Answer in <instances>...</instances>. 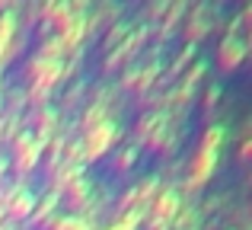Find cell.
Here are the masks:
<instances>
[{"label": "cell", "mask_w": 252, "mask_h": 230, "mask_svg": "<svg viewBox=\"0 0 252 230\" xmlns=\"http://www.w3.org/2000/svg\"><path fill=\"white\" fill-rule=\"evenodd\" d=\"M61 195H64V201H67L70 208H86V179L74 176V179L61 189ZM61 195H58V198H61Z\"/></svg>", "instance_id": "ba28073f"}, {"label": "cell", "mask_w": 252, "mask_h": 230, "mask_svg": "<svg viewBox=\"0 0 252 230\" xmlns=\"http://www.w3.org/2000/svg\"><path fill=\"white\" fill-rule=\"evenodd\" d=\"M3 173H6V160H0V179H3Z\"/></svg>", "instance_id": "d6986e66"}, {"label": "cell", "mask_w": 252, "mask_h": 230, "mask_svg": "<svg viewBox=\"0 0 252 230\" xmlns=\"http://www.w3.org/2000/svg\"><path fill=\"white\" fill-rule=\"evenodd\" d=\"M118 137V128L112 122H99L96 128H90L83 134V141H80V157L83 160H96V157H102L105 150L112 147V141Z\"/></svg>", "instance_id": "6da1fadb"}, {"label": "cell", "mask_w": 252, "mask_h": 230, "mask_svg": "<svg viewBox=\"0 0 252 230\" xmlns=\"http://www.w3.org/2000/svg\"><path fill=\"white\" fill-rule=\"evenodd\" d=\"M32 208H35V198H32V192L19 189V192L10 198V205L3 208V214H6L10 221H29V218H32Z\"/></svg>", "instance_id": "52a82bcc"}, {"label": "cell", "mask_w": 252, "mask_h": 230, "mask_svg": "<svg viewBox=\"0 0 252 230\" xmlns=\"http://www.w3.org/2000/svg\"><path fill=\"white\" fill-rule=\"evenodd\" d=\"M214 163H217V150H198L195 160H191V179H189V186L191 189L201 186V182L214 173Z\"/></svg>", "instance_id": "8992f818"}, {"label": "cell", "mask_w": 252, "mask_h": 230, "mask_svg": "<svg viewBox=\"0 0 252 230\" xmlns=\"http://www.w3.org/2000/svg\"><path fill=\"white\" fill-rule=\"evenodd\" d=\"M13 32H16V19H13V13H3L0 16V45H10V38H13Z\"/></svg>", "instance_id": "7c38bea8"}, {"label": "cell", "mask_w": 252, "mask_h": 230, "mask_svg": "<svg viewBox=\"0 0 252 230\" xmlns=\"http://www.w3.org/2000/svg\"><path fill=\"white\" fill-rule=\"evenodd\" d=\"M70 23H74V3H55V6H51L48 26H55L58 32H64Z\"/></svg>", "instance_id": "9c48e42d"}, {"label": "cell", "mask_w": 252, "mask_h": 230, "mask_svg": "<svg viewBox=\"0 0 252 230\" xmlns=\"http://www.w3.org/2000/svg\"><path fill=\"white\" fill-rule=\"evenodd\" d=\"M214 99H217V87H211V90H208V99H204V106L214 109Z\"/></svg>", "instance_id": "e0dca14e"}, {"label": "cell", "mask_w": 252, "mask_h": 230, "mask_svg": "<svg viewBox=\"0 0 252 230\" xmlns=\"http://www.w3.org/2000/svg\"><path fill=\"white\" fill-rule=\"evenodd\" d=\"M150 221H169L179 214V195H176V189H166V192H160L157 198H150Z\"/></svg>", "instance_id": "3957f363"}, {"label": "cell", "mask_w": 252, "mask_h": 230, "mask_svg": "<svg viewBox=\"0 0 252 230\" xmlns=\"http://www.w3.org/2000/svg\"><path fill=\"white\" fill-rule=\"evenodd\" d=\"M131 163H134V150H122L118 160H115V169H128Z\"/></svg>", "instance_id": "9a60e30c"}, {"label": "cell", "mask_w": 252, "mask_h": 230, "mask_svg": "<svg viewBox=\"0 0 252 230\" xmlns=\"http://www.w3.org/2000/svg\"><path fill=\"white\" fill-rule=\"evenodd\" d=\"M51 230H90V224H86L83 218H77V214H67V218L55 221V224H51Z\"/></svg>", "instance_id": "4fadbf2b"}, {"label": "cell", "mask_w": 252, "mask_h": 230, "mask_svg": "<svg viewBox=\"0 0 252 230\" xmlns=\"http://www.w3.org/2000/svg\"><path fill=\"white\" fill-rule=\"evenodd\" d=\"M0 61H3V45H0Z\"/></svg>", "instance_id": "ffe728a7"}, {"label": "cell", "mask_w": 252, "mask_h": 230, "mask_svg": "<svg viewBox=\"0 0 252 230\" xmlns=\"http://www.w3.org/2000/svg\"><path fill=\"white\" fill-rule=\"evenodd\" d=\"M83 32H86V19L74 16V23H70L67 29L61 32V35H58V42H61V48H64V51H70V48H74V45H77V42L83 38Z\"/></svg>", "instance_id": "30bf717a"}, {"label": "cell", "mask_w": 252, "mask_h": 230, "mask_svg": "<svg viewBox=\"0 0 252 230\" xmlns=\"http://www.w3.org/2000/svg\"><path fill=\"white\" fill-rule=\"evenodd\" d=\"M220 141H223V128L220 125H211V128L204 131V137H201V150H217Z\"/></svg>", "instance_id": "8fae6325"}, {"label": "cell", "mask_w": 252, "mask_h": 230, "mask_svg": "<svg viewBox=\"0 0 252 230\" xmlns=\"http://www.w3.org/2000/svg\"><path fill=\"white\" fill-rule=\"evenodd\" d=\"M249 154H252V144H249V141H243V150H240V157H243V160H246Z\"/></svg>", "instance_id": "ac0fdd59"}, {"label": "cell", "mask_w": 252, "mask_h": 230, "mask_svg": "<svg viewBox=\"0 0 252 230\" xmlns=\"http://www.w3.org/2000/svg\"><path fill=\"white\" fill-rule=\"evenodd\" d=\"M38 154H42V144H38L29 131L16 134V141H13V169H16V173H29L38 163Z\"/></svg>", "instance_id": "7a4b0ae2"}, {"label": "cell", "mask_w": 252, "mask_h": 230, "mask_svg": "<svg viewBox=\"0 0 252 230\" xmlns=\"http://www.w3.org/2000/svg\"><path fill=\"white\" fill-rule=\"evenodd\" d=\"M243 55H246V45H243L240 38L227 35L220 42V48H217V64H220V70H233L236 64L243 61Z\"/></svg>", "instance_id": "5b68a950"}, {"label": "cell", "mask_w": 252, "mask_h": 230, "mask_svg": "<svg viewBox=\"0 0 252 230\" xmlns=\"http://www.w3.org/2000/svg\"><path fill=\"white\" fill-rule=\"evenodd\" d=\"M137 221H141V211L134 208V211H128L122 221H118V224H112L109 230H134V224H137Z\"/></svg>", "instance_id": "5bb4252c"}, {"label": "cell", "mask_w": 252, "mask_h": 230, "mask_svg": "<svg viewBox=\"0 0 252 230\" xmlns=\"http://www.w3.org/2000/svg\"><path fill=\"white\" fill-rule=\"evenodd\" d=\"M147 230H169L166 221H147Z\"/></svg>", "instance_id": "2e32d148"}, {"label": "cell", "mask_w": 252, "mask_h": 230, "mask_svg": "<svg viewBox=\"0 0 252 230\" xmlns=\"http://www.w3.org/2000/svg\"><path fill=\"white\" fill-rule=\"evenodd\" d=\"M58 77H61V61H48L42 70H38L35 77H32V90H29V99H42L45 93H48L51 87L58 83Z\"/></svg>", "instance_id": "277c9868"}]
</instances>
